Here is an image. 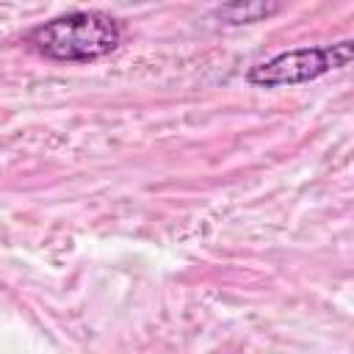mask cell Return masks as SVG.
Returning <instances> with one entry per match:
<instances>
[{
  "instance_id": "obj_1",
  "label": "cell",
  "mask_w": 354,
  "mask_h": 354,
  "mask_svg": "<svg viewBox=\"0 0 354 354\" xmlns=\"http://www.w3.org/2000/svg\"><path fill=\"white\" fill-rule=\"evenodd\" d=\"M25 44L55 64H91L122 44V25L105 11H66L30 28Z\"/></svg>"
},
{
  "instance_id": "obj_2",
  "label": "cell",
  "mask_w": 354,
  "mask_h": 354,
  "mask_svg": "<svg viewBox=\"0 0 354 354\" xmlns=\"http://www.w3.org/2000/svg\"><path fill=\"white\" fill-rule=\"evenodd\" d=\"M351 55H354L351 39H343V41H335V44L285 50V53H277V55L249 66L246 83L257 86V88H279V86L310 83V80H318L326 72L348 66Z\"/></svg>"
},
{
  "instance_id": "obj_3",
  "label": "cell",
  "mask_w": 354,
  "mask_h": 354,
  "mask_svg": "<svg viewBox=\"0 0 354 354\" xmlns=\"http://www.w3.org/2000/svg\"><path fill=\"white\" fill-rule=\"evenodd\" d=\"M277 11H279V0H227L213 11V17L221 25H249L268 19Z\"/></svg>"
}]
</instances>
